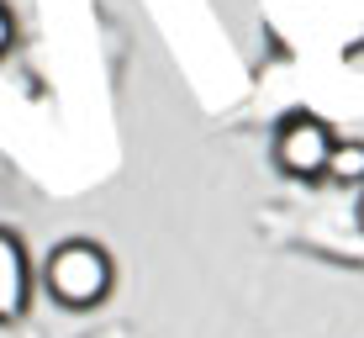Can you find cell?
<instances>
[{"label": "cell", "instance_id": "1", "mask_svg": "<svg viewBox=\"0 0 364 338\" xmlns=\"http://www.w3.org/2000/svg\"><path fill=\"white\" fill-rule=\"evenodd\" d=\"M259 233L280 248L364 275V233L354 217V196L333 191V185H291L285 201H269L259 211Z\"/></svg>", "mask_w": 364, "mask_h": 338}, {"label": "cell", "instance_id": "2", "mask_svg": "<svg viewBox=\"0 0 364 338\" xmlns=\"http://www.w3.org/2000/svg\"><path fill=\"white\" fill-rule=\"evenodd\" d=\"M117 254H111L100 238H58L53 248L43 254V265H37V285H43V296L53 302L58 312H69V317H90L100 312L117 296Z\"/></svg>", "mask_w": 364, "mask_h": 338}, {"label": "cell", "instance_id": "3", "mask_svg": "<svg viewBox=\"0 0 364 338\" xmlns=\"http://www.w3.org/2000/svg\"><path fill=\"white\" fill-rule=\"evenodd\" d=\"M333 122L317 117L306 106H291L280 111V122L269 127V169L280 174L285 185H322L328 174V159H333Z\"/></svg>", "mask_w": 364, "mask_h": 338}, {"label": "cell", "instance_id": "4", "mask_svg": "<svg viewBox=\"0 0 364 338\" xmlns=\"http://www.w3.org/2000/svg\"><path fill=\"white\" fill-rule=\"evenodd\" d=\"M32 296H37L32 248L21 243L16 228H0V333L21 328L32 317Z\"/></svg>", "mask_w": 364, "mask_h": 338}, {"label": "cell", "instance_id": "5", "mask_svg": "<svg viewBox=\"0 0 364 338\" xmlns=\"http://www.w3.org/2000/svg\"><path fill=\"white\" fill-rule=\"evenodd\" d=\"M322 185H333V191H343V196H359L364 191V137L359 132H338Z\"/></svg>", "mask_w": 364, "mask_h": 338}, {"label": "cell", "instance_id": "6", "mask_svg": "<svg viewBox=\"0 0 364 338\" xmlns=\"http://www.w3.org/2000/svg\"><path fill=\"white\" fill-rule=\"evenodd\" d=\"M85 338H143V333H137L132 322H100V328H90Z\"/></svg>", "mask_w": 364, "mask_h": 338}, {"label": "cell", "instance_id": "7", "mask_svg": "<svg viewBox=\"0 0 364 338\" xmlns=\"http://www.w3.org/2000/svg\"><path fill=\"white\" fill-rule=\"evenodd\" d=\"M11 48V11H6V0H0V53Z\"/></svg>", "mask_w": 364, "mask_h": 338}, {"label": "cell", "instance_id": "8", "mask_svg": "<svg viewBox=\"0 0 364 338\" xmlns=\"http://www.w3.org/2000/svg\"><path fill=\"white\" fill-rule=\"evenodd\" d=\"M354 217H359V233H364V191L354 196Z\"/></svg>", "mask_w": 364, "mask_h": 338}]
</instances>
